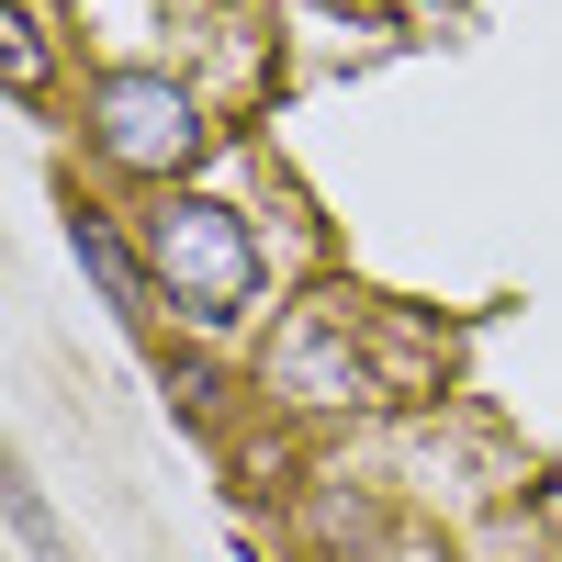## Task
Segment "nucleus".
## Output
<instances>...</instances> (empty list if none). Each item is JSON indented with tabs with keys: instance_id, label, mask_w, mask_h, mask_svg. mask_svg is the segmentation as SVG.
Masks as SVG:
<instances>
[{
	"instance_id": "nucleus-1",
	"label": "nucleus",
	"mask_w": 562,
	"mask_h": 562,
	"mask_svg": "<svg viewBox=\"0 0 562 562\" xmlns=\"http://www.w3.org/2000/svg\"><path fill=\"white\" fill-rule=\"evenodd\" d=\"M147 259L169 281V304L192 315V326H237L259 304V237H248V214L237 203H203V192H180L147 214Z\"/></svg>"
},
{
	"instance_id": "nucleus-2",
	"label": "nucleus",
	"mask_w": 562,
	"mask_h": 562,
	"mask_svg": "<svg viewBox=\"0 0 562 562\" xmlns=\"http://www.w3.org/2000/svg\"><path fill=\"white\" fill-rule=\"evenodd\" d=\"M90 135H102V158L135 169V180H180L203 158V113H192V90H169L147 68H124L90 90Z\"/></svg>"
},
{
	"instance_id": "nucleus-3",
	"label": "nucleus",
	"mask_w": 562,
	"mask_h": 562,
	"mask_svg": "<svg viewBox=\"0 0 562 562\" xmlns=\"http://www.w3.org/2000/svg\"><path fill=\"white\" fill-rule=\"evenodd\" d=\"M68 248H79L90 281H102V304H113V315H158V304H147V270H135V248H124L90 203H68Z\"/></svg>"
},
{
	"instance_id": "nucleus-4",
	"label": "nucleus",
	"mask_w": 562,
	"mask_h": 562,
	"mask_svg": "<svg viewBox=\"0 0 562 562\" xmlns=\"http://www.w3.org/2000/svg\"><path fill=\"white\" fill-rule=\"evenodd\" d=\"M0 34H12V90H34V79H45V34H34V12H12Z\"/></svg>"
}]
</instances>
